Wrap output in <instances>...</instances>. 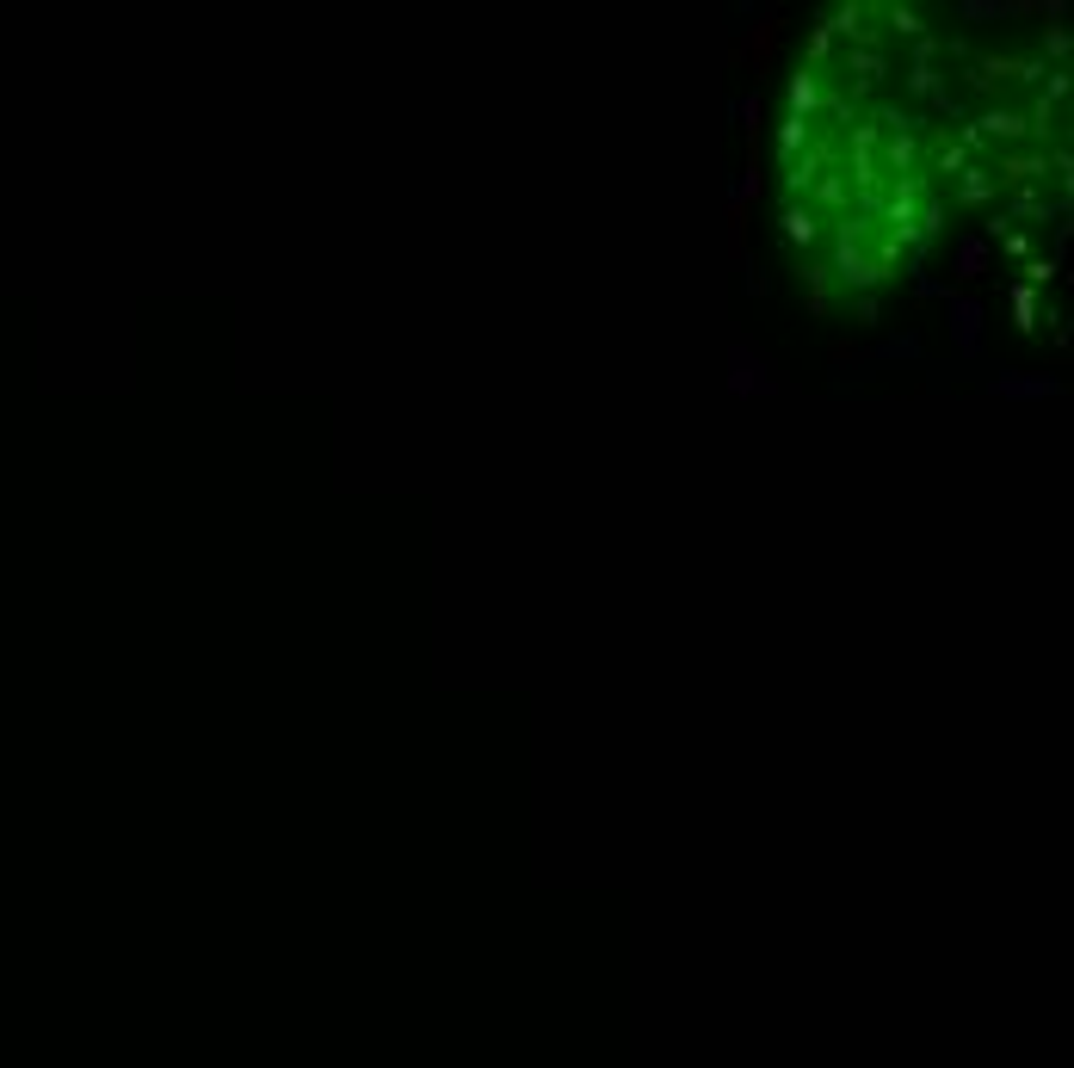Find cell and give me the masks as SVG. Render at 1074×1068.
Returning <instances> with one entry per match:
<instances>
[{"label":"cell","instance_id":"obj_6","mask_svg":"<svg viewBox=\"0 0 1074 1068\" xmlns=\"http://www.w3.org/2000/svg\"><path fill=\"white\" fill-rule=\"evenodd\" d=\"M791 105H797V112H809V105H815V81H809V75L791 81Z\"/></svg>","mask_w":1074,"mask_h":1068},{"label":"cell","instance_id":"obj_8","mask_svg":"<svg viewBox=\"0 0 1074 1068\" xmlns=\"http://www.w3.org/2000/svg\"><path fill=\"white\" fill-rule=\"evenodd\" d=\"M889 19H895V31H920V13H914V7H895Z\"/></svg>","mask_w":1074,"mask_h":1068},{"label":"cell","instance_id":"obj_5","mask_svg":"<svg viewBox=\"0 0 1074 1068\" xmlns=\"http://www.w3.org/2000/svg\"><path fill=\"white\" fill-rule=\"evenodd\" d=\"M1013 315H1019V328H1031V322H1037V297H1031V291H1013Z\"/></svg>","mask_w":1074,"mask_h":1068},{"label":"cell","instance_id":"obj_2","mask_svg":"<svg viewBox=\"0 0 1074 1068\" xmlns=\"http://www.w3.org/2000/svg\"><path fill=\"white\" fill-rule=\"evenodd\" d=\"M994 396H1013V402L1056 396V377H994Z\"/></svg>","mask_w":1074,"mask_h":1068},{"label":"cell","instance_id":"obj_1","mask_svg":"<svg viewBox=\"0 0 1074 1068\" xmlns=\"http://www.w3.org/2000/svg\"><path fill=\"white\" fill-rule=\"evenodd\" d=\"M951 315H957V346L976 352V346H982V309H976L970 297H951Z\"/></svg>","mask_w":1074,"mask_h":1068},{"label":"cell","instance_id":"obj_7","mask_svg":"<svg viewBox=\"0 0 1074 1068\" xmlns=\"http://www.w3.org/2000/svg\"><path fill=\"white\" fill-rule=\"evenodd\" d=\"M982 254H988L982 241H963V278H970V272H982Z\"/></svg>","mask_w":1074,"mask_h":1068},{"label":"cell","instance_id":"obj_4","mask_svg":"<svg viewBox=\"0 0 1074 1068\" xmlns=\"http://www.w3.org/2000/svg\"><path fill=\"white\" fill-rule=\"evenodd\" d=\"M982 124H988L994 136H1019V130H1025V124H1019V112H988Z\"/></svg>","mask_w":1074,"mask_h":1068},{"label":"cell","instance_id":"obj_3","mask_svg":"<svg viewBox=\"0 0 1074 1068\" xmlns=\"http://www.w3.org/2000/svg\"><path fill=\"white\" fill-rule=\"evenodd\" d=\"M784 235L809 247V241H815V217H809V210H784Z\"/></svg>","mask_w":1074,"mask_h":1068}]
</instances>
